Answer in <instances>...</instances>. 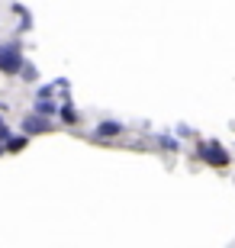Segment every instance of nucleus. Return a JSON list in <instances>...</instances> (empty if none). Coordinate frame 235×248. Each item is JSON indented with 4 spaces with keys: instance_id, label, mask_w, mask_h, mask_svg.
Listing matches in <instances>:
<instances>
[{
    "instance_id": "obj_2",
    "label": "nucleus",
    "mask_w": 235,
    "mask_h": 248,
    "mask_svg": "<svg viewBox=\"0 0 235 248\" xmlns=\"http://www.w3.org/2000/svg\"><path fill=\"white\" fill-rule=\"evenodd\" d=\"M197 155L203 158L206 165H213V168H226L229 161H232V155H229L219 142H200V145H197Z\"/></svg>"
},
{
    "instance_id": "obj_10",
    "label": "nucleus",
    "mask_w": 235,
    "mask_h": 248,
    "mask_svg": "<svg viewBox=\"0 0 235 248\" xmlns=\"http://www.w3.org/2000/svg\"><path fill=\"white\" fill-rule=\"evenodd\" d=\"M3 110H7V103H3V100H0V113H3Z\"/></svg>"
},
{
    "instance_id": "obj_4",
    "label": "nucleus",
    "mask_w": 235,
    "mask_h": 248,
    "mask_svg": "<svg viewBox=\"0 0 235 248\" xmlns=\"http://www.w3.org/2000/svg\"><path fill=\"white\" fill-rule=\"evenodd\" d=\"M123 132H126V126H123V123L103 120V123H97V129H94V139H116V136H123Z\"/></svg>"
},
{
    "instance_id": "obj_9",
    "label": "nucleus",
    "mask_w": 235,
    "mask_h": 248,
    "mask_svg": "<svg viewBox=\"0 0 235 248\" xmlns=\"http://www.w3.org/2000/svg\"><path fill=\"white\" fill-rule=\"evenodd\" d=\"M13 136V132H10V126H7V120H3V116H0V142H7V139Z\"/></svg>"
},
{
    "instance_id": "obj_5",
    "label": "nucleus",
    "mask_w": 235,
    "mask_h": 248,
    "mask_svg": "<svg viewBox=\"0 0 235 248\" xmlns=\"http://www.w3.org/2000/svg\"><path fill=\"white\" fill-rule=\"evenodd\" d=\"M36 113H42V116H55L58 113V103L52 100V97H36V107H32Z\"/></svg>"
},
{
    "instance_id": "obj_8",
    "label": "nucleus",
    "mask_w": 235,
    "mask_h": 248,
    "mask_svg": "<svg viewBox=\"0 0 235 248\" xmlns=\"http://www.w3.org/2000/svg\"><path fill=\"white\" fill-rule=\"evenodd\" d=\"M158 145L168 148V152H177V148H181V142H177V139H171V136H158Z\"/></svg>"
},
{
    "instance_id": "obj_1",
    "label": "nucleus",
    "mask_w": 235,
    "mask_h": 248,
    "mask_svg": "<svg viewBox=\"0 0 235 248\" xmlns=\"http://www.w3.org/2000/svg\"><path fill=\"white\" fill-rule=\"evenodd\" d=\"M23 64H26V58H23V48L16 46V42H3L0 46V74H19L23 71Z\"/></svg>"
},
{
    "instance_id": "obj_3",
    "label": "nucleus",
    "mask_w": 235,
    "mask_h": 248,
    "mask_svg": "<svg viewBox=\"0 0 235 248\" xmlns=\"http://www.w3.org/2000/svg\"><path fill=\"white\" fill-rule=\"evenodd\" d=\"M19 129L26 132V136H46V132H52V116H42V113H26L23 116V123H19Z\"/></svg>"
},
{
    "instance_id": "obj_7",
    "label": "nucleus",
    "mask_w": 235,
    "mask_h": 248,
    "mask_svg": "<svg viewBox=\"0 0 235 248\" xmlns=\"http://www.w3.org/2000/svg\"><path fill=\"white\" fill-rule=\"evenodd\" d=\"M3 145H7V152H23V148L29 145V136H26V132H23V136H10Z\"/></svg>"
},
{
    "instance_id": "obj_6",
    "label": "nucleus",
    "mask_w": 235,
    "mask_h": 248,
    "mask_svg": "<svg viewBox=\"0 0 235 248\" xmlns=\"http://www.w3.org/2000/svg\"><path fill=\"white\" fill-rule=\"evenodd\" d=\"M58 113H62V123H68V126H78V120H81L71 103H62V107H58Z\"/></svg>"
}]
</instances>
